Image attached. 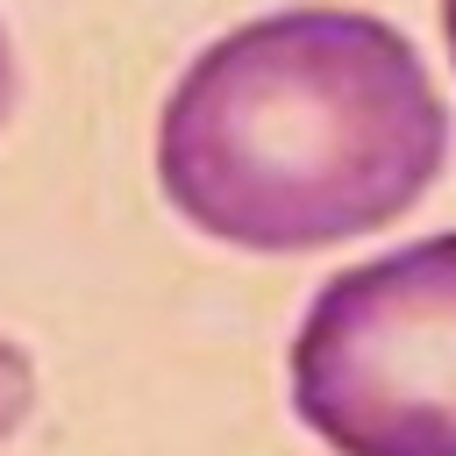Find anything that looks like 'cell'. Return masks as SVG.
Segmentation results:
<instances>
[{"label":"cell","instance_id":"1","mask_svg":"<svg viewBox=\"0 0 456 456\" xmlns=\"http://www.w3.org/2000/svg\"><path fill=\"white\" fill-rule=\"evenodd\" d=\"M449 164L420 50L356 7H285L192 57L157 121L164 200L214 242L299 256L399 221Z\"/></svg>","mask_w":456,"mask_h":456},{"label":"cell","instance_id":"2","mask_svg":"<svg viewBox=\"0 0 456 456\" xmlns=\"http://www.w3.org/2000/svg\"><path fill=\"white\" fill-rule=\"evenodd\" d=\"M292 413L335 456H456V235L314 292L292 335Z\"/></svg>","mask_w":456,"mask_h":456},{"label":"cell","instance_id":"5","mask_svg":"<svg viewBox=\"0 0 456 456\" xmlns=\"http://www.w3.org/2000/svg\"><path fill=\"white\" fill-rule=\"evenodd\" d=\"M442 36H449V57H456V0H442Z\"/></svg>","mask_w":456,"mask_h":456},{"label":"cell","instance_id":"4","mask_svg":"<svg viewBox=\"0 0 456 456\" xmlns=\"http://www.w3.org/2000/svg\"><path fill=\"white\" fill-rule=\"evenodd\" d=\"M14 93H21V71H14V43H7V28H0V121L14 114Z\"/></svg>","mask_w":456,"mask_h":456},{"label":"cell","instance_id":"3","mask_svg":"<svg viewBox=\"0 0 456 456\" xmlns=\"http://www.w3.org/2000/svg\"><path fill=\"white\" fill-rule=\"evenodd\" d=\"M28 406H36V370L14 342H0V442L28 420Z\"/></svg>","mask_w":456,"mask_h":456}]
</instances>
